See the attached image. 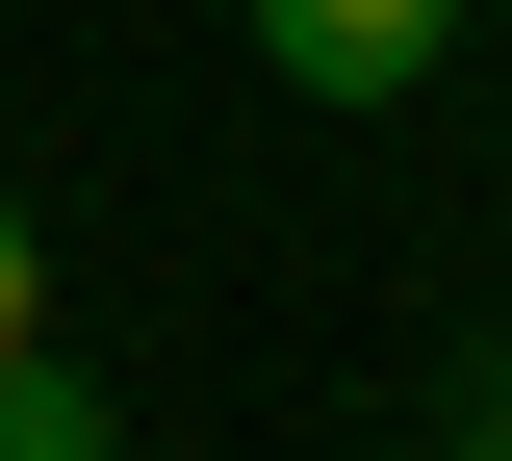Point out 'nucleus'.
<instances>
[{
    "label": "nucleus",
    "mask_w": 512,
    "mask_h": 461,
    "mask_svg": "<svg viewBox=\"0 0 512 461\" xmlns=\"http://www.w3.org/2000/svg\"><path fill=\"white\" fill-rule=\"evenodd\" d=\"M0 461H128V436H103V385H77V359H0Z\"/></svg>",
    "instance_id": "nucleus-2"
},
{
    "label": "nucleus",
    "mask_w": 512,
    "mask_h": 461,
    "mask_svg": "<svg viewBox=\"0 0 512 461\" xmlns=\"http://www.w3.org/2000/svg\"><path fill=\"white\" fill-rule=\"evenodd\" d=\"M436 26H461V0H256V77H308V103H410Z\"/></svg>",
    "instance_id": "nucleus-1"
},
{
    "label": "nucleus",
    "mask_w": 512,
    "mask_h": 461,
    "mask_svg": "<svg viewBox=\"0 0 512 461\" xmlns=\"http://www.w3.org/2000/svg\"><path fill=\"white\" fill-rule=\"evenodd\" d=\"M0 359H52V231L0 205Z\"/></svg>",
    "instance_id": "nucleus-3"
}]
</instances>
